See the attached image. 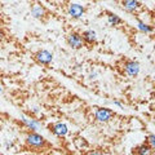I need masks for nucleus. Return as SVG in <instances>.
Masks as SVG:
<instances>
[{"mask_svg": "<svg viewBox=\"0 0 155 155\" xmlns=\"http://www.w3.org/2000/svg\"><path fill=\"white\" fill-rule=\"evenodd\" d=\"M25 143L28 149L34 150V151H40V150H44L45 147L49 146L44 136L39 134L38 132H31V130L26 134Z\"/></svg>", "mask_w": 155, "mask_h": 155, "instance_id": "f257e3e1", "label": "nucleus"}, {"mask_svg": "<svg viewBox=\"0 0 155 155\" xmlns=\"http://www.w3.org/2000/svg\"><path fill=\"white\" fill-rule=\"evenodd\" d=\"M66 43H67V45H69L71 49H75V51L81 49V48L85 45L83 38H81V34L78 32V31L70 32L69 35H67V38H66Z\"/></svg>", "mask_w": 155, "mask_h": 155, "instance_id": "f03ea898", "label": "nucleus"}, {"mask_svg": "<svg viewBox=\"0 0 155 155\" xmlns=\"http://www.w3.org/2000/svg\"><path fill=\"white\" fill-rule=\"evenodd\" d=\"M115 116V113L107 107H97L94 111V119L98 123H107Z\"/></svg>", "mask_w": 155, "mask_h": 155, "instance_id": "7ed1b4c3", "label": "nucleus"}, {"mask_svg": "<svg viewBox=\"0 0 155 155\" xmlns=\"http://www.w3.org/2000/svg\"><path fill=\"white\" fill-rule=\"evenodd\" d=\"M123 70H124V74L128 75L130 78H136L140 74V64L137 61H133V60H127L123 65Z\"/></svg>", "mask_w": 155, "mask_h": 155, "instance_id": "20e7f679", "label": "nucleus"}, {"mask_svg": "<svg viewBox=\"0 0 155 155\" xmlns=\"http://www.w3.org/2000/svg\"><path fill=\"white\" fill-rule=\"evenodd\" d=\"M34 60H35L39 65L48 66L53 61V53H51L49 51H47V49H40V51H38L35 53Z\"/></svg>", "mask_w": 155, "mask_h": 155, "instance_id": "39448f33", "label": "nucleus"}, {"mask_svg": "<svg viewBox=\"0 0 155 155\" xmlns=\"http://www.w3.org/2000/svg\"><path fill=\"white\" fill-rule=\"evenodd\" d=\"M84 13H85V8L78 3H72L69 5V8H67V14H69L72 19L81 18L84 16Z\"/></svg>", "mask_w": 155, "mask_h": 155, "instance_id": "423d86ee", "label": "nucleus"}, {"mask_svg": "<svg viewBox=\"0 0 155 155\" xmlns=\"http://www.w3.org/2000/svg\"><path fill=\"white\" fill-rule=\"evenodd\" d=\"M123 9L128 13H136L142 8V4L140 3V0H122Z\"/></svg>", "mask_w": 155, "mask_h": 155, "instance_id": "0eeeda50", "label": "nucleus"}, {"mask_svg": "<svg viewBox=\"0 0 155 155\" xmlns=\"http://www.w3.org/2000/svg\"><path fill=\"white\" fill-rule=\"evenodd\" d=\"M51 130L52 133L57 136V137H66L67 133H69V128H67V125L62 122H58V123H54L51 125Z\"/></svg>", "mask_w": 155, "mask_h": 155, "instance_id": "6e6552de", "label": "nucleus"}, {"mask_svg": "<svg viewBox=\"0 0 155 155\" xmlns=\"http://www.w3.org/2000/svg\"><path fill=\"white\" fill-rule=\"evenodd\" d=\"M21 122L25 127H27L28 129H30L31 132H36V130L41 127V123L39 122V120L34 119V118H28V116H22Z\"/></svg>", "mask_w": 155, "mask_h": 155, "instance_id": "1a4fd4ad", "label": "nucleus"}, {"mask_svg": "<svg viewBox=\"0 0 155 155\" xmlns=\"http://www.w3.org/2000/svg\"><path fill=\"white\" fill-rule=\"evenodd\" d=\"M81 38H83V40H84V44L93 45L97 43V34L93 30H84L81 32Z\"/></svg>", "mask_w": 155, "mask_h": 155, "instance_id": "9d476101", "label": "nucleus"}, {"mask_svg": "<svg viewBox=\"0 0 155 155\" xmlns=\"http://www.w3.org/2000/svg\"><path fill=\"white\" fill-rule=\"evenodd\" d=\"M31 14L34 18L36 19H43L47 16V9L44 7H41L40 4H34L31 8Z\"/></svg>", "mask_w": 155, "mask_h": 155, "instance_id": "9b49d317", "label": "nucleus"}, {"mask_svg": "<svg viewBox=\"0 0 155 155\" xmlns=\"http://www.w3.org/2000/svg\"><path fill=\"white\" fill-rule=\"evenodd\" d=\"M154 150L149 146L147 143H141L133 149V154L136 155H151Z\"/></svg>", "mask_w": 155, "mask_h": 155, "instance_id": "f8f14e48", "label": "nucleus"}, {"mask_svg": "<svg viewBox=\"0 0 155 155\" xmlns=\"http://www.w3.org/2000/svg\"><path fill=\"white\" fill-rule=\"evenodd\" d=\"M106 14H107V22H109L110 26L116 27V26H119L123 23V19L120 18L118 14H115L113 12H106Z\"/></svg>", "mask_w": 155, "mask_h": 155, "instance_id": "ddd939ff", "label": "nucleus"}, {"mask_svg": "<svg viewBox=\"0 0 155 155\" xmlns=\"http://www.w3.org/2000/svg\"><path fill=\"white\" fill-rule=\"evenodd\" d=\"M137 28H138V30L141 31V32H143V34H151V32L154 31V27H153V26L146 25V23H143L142 21H138Z\"/></svg>", "mask_w": 155, "mask_h": 155, "instance_id": "4468645a", "label": "nucleus"}, {"mask_svg": "<svg viewBox=\"0 0 155 155\" xmlns=\"http://www.w3.org/2000/svg\"><path fill=\"white\" fill-rule=\"evenodd\" d=\"M146 143H147L153 150H155V134H149V136H147Z\"/></svg>", "mask_w": 155, "mask_h": 155, "instance_id": "2eb2a0df", "label": "nucleus"}, {"mask_svg": "<svg viewBox=\"0 0 155 155\" xmlns=\"http://www.w3.org/2000/svg\"><path fill=\"white\" fill-rule=\"evenodd\" d=\"M87 155H104V154L101 153L100 150H92V151H89V153L87 154Z\"/></svg>", "mask_w": 155, "mask_h": 155, "instance_id": "dca6fc26", "label": "nucleus"}, {"mask_svg": "<svg viewBox=\"0 0 155 155\" xmlns=\"http://www.w3.org/2000/svg\"><path fill=\"white\" fill-rule=\"evenodd\" d=\"M3 40H4V32L0 31V41H3Z\"/></svg>", "mask_w": 155, "mask_h": 155, "instance_id": "f3484780", "label": "nucleus"}, {"mask_svg": "<svg viewBox=\"0 0 155 155\" xmlns=\"http://www.w3.org/2000/svg\"><path fill=\"white\" fill-rule=\"evenodd\" d=\"M3 91H4V87H3V84H2V83H0V93H2Z\"/></svg>", "mask_w": 155, "mask_h": 155, "instance_id": "a211bd4d", "label": "nucleus"}, {"mask_svg": "<svg viewBox=\"0 0 155 155\" xmlns=\"http://www.w3.org/2000/svg\"><path fill=\"white\" fill-rule=\"evenodd\" d=\"M154 49H155V44H154Z\"/></svg>", "mask_w": 155, "mask_h": 155, "instance_id": "6ab92c4d", "label": "nucleus"}]
</instances>
